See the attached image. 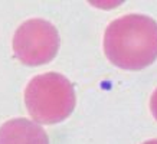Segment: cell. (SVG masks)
<instances>
[{
	"label": "cell",
	"mask_w": 157,
	"mask_h": 144,
	"mask_svg": "<svg viewBox=\"0 0 157 144\" xmlns=\"http://www.w3.org/2000/svg\"><path fill=\"white\" fill-rule=\"evenodd\" d=\"M104 52L115 66L140 71L157 59V22L144 14L113 20L104 33Z\"/></svg>",
	"instance_id": "1"
},
{
	"label": "cell",
	"mask_w": 157,
	"mask_h": 144,
	"mask_svg": "<svg viewBox=\"0 0 157 144\" xmlns=\"http://www.w3.org/2000/svg\"><path fill=\"white\" fill-rule=\"evenodd\" d=\"M59 49V35L51 22L30 19L13 36V52L25 65L38 66L51 62Z\"/></svg>",
	"instance_id": "3"
},
{
	"label": "cell",
	"mask_w": 157,
	"mask_h": 144,
	"mask_svg": "<svg viewBox=\"0 0 157 144\" xmlns=\"http://www.w3.org/2000/svg\"><path fill=\"white\" fill-rule=\"evenodd\" d=\"M0 144H49L46 131L26 118H14L0 127Z\"/></svg>",
	"instance_id": "4"
},
{
	"label": "cell",
	"mask_w": 157,
	"mask_h": 144,
	"mask_svg": "<svg viewBox=\"0 0 157 144\" xmlns=\"http://www.w3.org/2000/svg\"><path fill=\"white\" fill-rule=\"evenodd\" d=\"M25 104L30 117L40 124L61 123L75 108L74 85L56 72L36 75L25 89Z\"/></svg>",
	"instance_id": "2"
},
{
	"label": "cell",
	"mask_w": 157,
	"mask_h": 144,
	"mask_svg": "<svg viewBox=\"0 0 157 144\" xmlns=\"http://www.w3.org/2000/svg\"><path fill=\"white\" fill-rule=\"evenodd\" d=\"M144 144H157V140H150V141H146Z\"/></svg>",
	"instance_id": "6"
},
{
	"label": "cell",
	"mask_w": 157,
	"mask_h": 144,
	"mask_svg": "<svg viewBox=\"0 0 157 144\" xmlns=\"http://www.w3.org/2000/svg\"><path fill=\"white\" fill-rule=\"evenodd\" d=\"M150 110H151V114L154 115V118L157 120V89L153 92L151 98H150Z\"/></svg>",
	"instance_id": "5"
}]
</instances>
